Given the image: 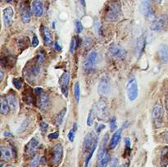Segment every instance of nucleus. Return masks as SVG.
<instances>
[{
  "label": "nucleus",
  "instance_id": "obj_1",
  "mask_svg": "<svg viewBox=\"0 0 168 167\" xmlns=\"http://www.w3.org/2000/svg\"><path fill=\"white\" fill-rule=\"evenodd\" d=\"M122 7L118 1L111 2L108 7L105 14V19L109 22H115L122 17Z\"/></svg>",
  "mask_w": 168,
  "mask_h": 167
},
{
  "label": "nucleus",
  "instance_id": "obj_2",
  "mask_svg": "<svg viewBox=\"0 0 168 167\" xmlns=\"http://www.w3.org/2000/svg\"><path fill=\"white\" fill-rule=\"evenodd\" d=\"M126 92H127L128 99L130 101H134L137 98L139 95V90H138V84L135 78L131 77L127 83L126 86Z\"/></svg>",
  "mask_w": 168,
  "mask_h": 167
},
{
  "label": "nucleus",
  "instance_id": "obj_3",
  "mask_svg": "<svg viewBox=\"0 0 168 167\" xmlns=\"http://www.w3.org/2000/svg\"><path fill=\"white\" fill-rule=\"evenodd\" d=\"M168 26V17L166 15L160 16L156 18L150 26V29L153 31H162L166 30Z\"/></svg>",
  "mask_w": 168,
  "mask_h": 167
},
{
  "label": "nucleus",
  "instance_id": "obj_4",
  "mask_svg": "<svg viewBox=\"0 0 168 167\" xmlns=\"http://www.w3.org/2000/svg\"><path fill=\"white\" fill-rule=\"evenodd\" d=\"M95 115L100 120H105L108 117V107H107L106 102L103 101H99L93 107Z\"/></svg>",
  "mask_w": 168,
  "mask_h": 167
},
{
  "label": "nucleus",
  "instance_id": "obj_5",
  "mask_svg": "<svg viewBox=\"0 0 168 167\" xmlns=\"http://www.w3.org/2000/svg\"><path fill=\"white\" fill-rule=\"evenodd\" d=\"M98 58H99V55L96 52H91L90 54L87 56L86 60L84 62V70L87 71H90L94 68V66L96 65L97 62H98Z\"/></svg>",
  "mask_w": 168,
  "mask_h": 167
},
{
  "label": "nucleus",
  "instance_id": "obj_6",
  "mask_svg": "<svg viewBox=\"0 0 168 167\" xmlns=\"http://www.w3.org/2000/svg\"><path fill=\"white\" fill-rule=\"evenodd\" d=\"M108 51L110 55L116 58L123 59L126 57V51L123 48L117 45V44H112V45H111V46L109 47Z\"/></svg>",
  "mask_w": 168,
  "mask_h": 167
},
{
  "label": "nucleus",
  "instance_id": "obj_7",
  "mask_svg": "<svg viewBox=\"0 0 168 167\" xmlns=\"http://www.w3.org/2000/svg\"><path fill=\"white\" fill-rule=\"evenodd\" d=\"M163 115H164V111H163L162 106H154V107L153 109V112H152V116H153V122H154V124L157 126H159L160 125L162 124Z\"/></svg>",
  "mask_w": 168,
  "mask_h": 167
},
{
  "label": "nucleus",
  "instance_id": "obj_8",
  "mask_svg": "<svg viewBox=\"0 0 168 167\" xmlns=\"http://www.w3.org/2000/svg\"><path fill=\"white\" fill-rule=\"evenodd\" d=\"M69 80H70V73L68 71L64 72L62 75L60 77L59 80V84L61 90H62V93L64 94V96H68V84Z\"/></svg>",
  "mask_w": 168,
  "mask_h": 167
},
{
  "label": "nucleus",
  "instance_id": "obj_9",
  "mask_svg": "<svg viewBox=\"0 0 168 167\" xmlns=\"http://www.w3.org/2000/svg\"><path fill=\"white\" fill-rule=\"evenodd\" d=\"M62 156H63V148L62 144L57 143L53 148V163L54 165L60 164L62 161Z\"/></svg>",
  "mask_w": 168,
  "mask_h": 167
},
{
  "label": "nucleus",
  "instance_id": "obj_10",
  "mask_svg": "<svg viewBox=\"0 0 168 167\" xmlns=\"http://www.w3.org/2000/svg\"><path fill=\"white\" fill-rule=\"evenodd\" d=\"M13 16H14V10L12 7H7L3 12V17L4 25L6 26H10L13 23Z\"/></svg>",
  "mask_w": 168,
  "mask_h": 167
},
{
  "label": "nucleus",
  "instance_id": "obj_11",
  "mask_svg": "<svg viewBox=\"0 0 168 167\" xmlns=\"http://www.w3.org/2000/svg\"><path fill=\"white\" fill-rule=\"evenodd\" d=\"M98 91L100 95L103 97L108 96L110 93V84L108 81L103 78L99 83V87H98Z\"/></svg>",
  "mask_w": 168,
  "mask_h": 167
},
{
  "label": "nucleus",
  "instance_id": "obj_12",
  "mask_svg": "<svg viewBox=\"0 0 168 167\" xmlns=\"http://www.w3.org/2000/svg\"><path fill=\"white\" fill-rule=\"evenodd\" d=\"M140 11L143 15L146 16L148 17L153 16V12L152 6H151V3H150V0H141Z\"/></svg>",
  "mask_w": 168,
  "mask_h": 167
},
{
  "label": "nucleus",
  "instance_id": "obj_13",
  "mask_svg": "<svg viewBox=\"0 0 168 167\" xmlns=\"http://www.w3.org/2000/svg\"><path fill=\"white\" fill-rule=\"evenodd\" d=\"M31 8L34 15L40 17L44 13V5L41 0H34L31 3Z\"/></svg>",
  "mask_w": 168,
  "mask_h": 167
},
{
  "label": "nucleus",
  "instance_id": "obj_14",
  "mask_svg": "<svg viewBox=\"0 0 168 167\" xmlns=\"http://www.w3.org/2000/svg\"><path fill=\"white\" fill-rule=\"evenodd\" d=\"M159 59L163 63L168 62V46L167 44H161L158 51Z\"/></svg>",
  "mask_w": 168,
  "mask_h": 167
},
{
  "label": "nucleus",
  "instance_id": "obj_15",
  "mask_svg": "<svg viewBox=\"0 0 168 167\" xmlns=\"http://www.w3.org/2000/svg\"><path fill=\"white\" fill-rule=\"evenodd\" d=\"M96 139L97 137H93V133H89L86 134L84 141V149L85 152H88V151H90V150L92 149L93 143L95 142Z\"/></svg>",
  "mask_w": 168,
  "mask_h": 167
},
{
  "label": "nucleus",
  "instance_id": "obj_16",
  "mask_svg": "<svg viewBox=\"0 0 168 167\" xmlns=\"http://www.w3.org/2000/svg\"><path fill=\"white\" fill-rule=\"evenodd\" d=\"M49 97L47 93H42L40 95L39 98V107L42 110V111H45L48 109L49 106Z\"/></svg>",
  "mask_w": 168,
  "mask_h": 167
},
{
  "label": "nucleus",
  "instance_id": "obj_17",
  "mask_svg": "<svg viewBox=\"0 0 168 167\" xmlns=\"http://www.w3.org/2000/svg\"><path fill=\"white\" fill-rule=\"evenodd\" d=\"M122 129H119L116 131L115 133H113L111 141H110V144H109V148L111 149H114L118 145L119 142L121 140L122 138Z\"/></svg>",
  "mask_w": 168,
  "mask_h": 167
},
{
  "label": "nucleus",
  "instance_id": "obj_18",
  "mask_svg": "<svg viewBox=\"0 0 168 167\" xmlns=\"http://www.w3.org/2000/svg\"><path fill=\"white\" fill-rule=\"evenodd\" d=\"M0 151H1V158L3 161H8L13 157V153L9 148L6 146H1L0 147Z\"/></svg>",
  "mask_w": 168,
  "mask_h": 167
},
{
  "label": "nucleus",
  "instance_id": "obj_19",
  "mask_svg": "<svg viewBox=\"0 0 168 167\" xmlns=\"http://www.w3.org/2000/svg\"><path fill=\"white\" fill-rule=\"evenodd\" d=\"M39 145V141L36 139H32L30 142L25 146V153L27 155H31L34 153L35 149Z\"/></svg>",
  "mask_w": 168,
  "mask_h": 167
},
{
  "label": "nucleus",
  "instance_id": "obj_20",
  "mask_svg": "<svg viewBox=\"0 0 168 167\" xmlns=\"http://www.w3.org/2000/svg\"><path fill=\"white\" fill-rule=\"evenodd\" d=\"M145 44H146V37L144 34H143L138 39L137 44H136V50H137V53L139 56L143 53V51L145 49Z\"/></svg>",
  "mask_w": 168,
  "mask_h": 167
},
{
  "label": "nucleus",
  "instance_id": "obj_21",
  "mask_svg": "<svg viewBox=\"0 0 168 167\" xmlns=\"http://www.w3.org/2000/svg\"><path fill=\"white\" fill-rule=\"evenodd\" d=\"M6 100L8 105H9L10 108H12L13 110H16L18 107V101L16 95L13 94V93H9L7 94L6 97Z\"/></svg>",
  "mask_w": 168,
  "mask_h": 167
},
{
  "label": "nucleus",
  "instance_id": "obj_22",
  "mask_svg": "<svg viewBox=\"0 0 168 167\" xmlns=\"http://www.w3.org/2000/svg\"><path fill=\"white\" fill-rule=\"evenodd\" d=\"M41 31H42V35H43V38H44V40L45 42V43H46L47 45L51 44L53 39H52V34H51V32L49 30V28L42 26Z\"/></svg>",
  "mask_w": 168,
  "mask_h": 167
},
{
  "label": "nucleus",
  "instance_id": "obj_23",
  "mask_svg": "<svg viewBox=\"0 0 168 167\" xmlns=\"http://www.w3.org/2000/svg\"><path fill=\"white\" fill-rule=\"evenodd\" d=\"M21 17H22V21L23 23H25V24H26V23H29V22H31V11H30V9H29L28 7H26V8H25L24 10H22Z\"/></svg>",
  "mask_w": 168,
  "mask_h": 167
},
{
  "label": "nucleus",
  "instance_id": "obj_24",
  "mask_svg": "<svg viewBox=\"0 0 168 167\" xmlns=\"http://www.w3.org/2000/svg\"><path fill=\"white\" fill-rule=\"evenodd\" d=\"M161 163L162 166H167L168 165V147L162 148L161 152Z\"/></svg>",
  "mask_w": 168,
  "mask_h": 167
},
{
  "label": "nucleus",
  "instance_id": "obj_25",
  "mask_svg": "<svg viewBox=\"0 0 168 167\" xmlns=\"http://www.w3.org/2000/svg\"><path fill=\"white\" fill-rule=\"evenodd\" d=\"M10 107L8 103L7 102L6 99L3 98H1V108H0V112L2 115H7L9 112Z\"/></svg>",
  "mask_w": 168,
  "mask_h": 167
},
{
  "label": "nucleus",
  "instance_id": "obj_26",
  "mask_svg": "<svg viewBox=\"0 0 168 167\" xmlns=\"http://www.w3.org/2000/svg\"><path fill=\"white\" fill-rule=\"evenodd\" d=\"M66 113V108H63L62 111H60L59 113L57 114V117H56L57 125L60 126V125L62 124L63 120H64V117H65Z\"/></svg>",
  "mask_w": 168,
  "mask_h": 167
},
{
  "label": "nucleus",
  "instance_id": "obj_27",
  "mask_svg": "<svg viewBox=\"0 0 168 167\" xmlns=\"http://www.w3.org/2000/svg\"><path fill=\"white\" fill-rule=\"evenodd\" d=\"M74 96L76 103H79L80 101V97H81V84L79 82H76L74 86Z\"/></svg>",
  "mask_w": 168,
  "mask_h": 167
},
{
  "label": "nucleus",
  "instance_id": "obj_28",
  "mask_svg": "<svg viewBox=\"0 0 168 167\" xmlns=\"http://www.w3.org/2000/svg\"><path fill=\"white\" fill-rule=\"evenodd\" d=\"M109 159H110V157H109V154H108L103 157L102 159L100 160H98V164H97V167H107L108 164Z\"/></svg>",
  "mask_w": 168,
  "mask_h": 167
},
{
  "label": "nucleus",
  "instance_id": "obj_29",
  "mask_svg": "<svg viewBox=\"0 0 168 167\" xmlns=\"http://www.w3.org/2000/svg\"><path fill=\"white\" fill-rule=\"evenodd\" d=\"M96 116L95 115V112H94V110L91 109L90 112H89V115H88V119H87V125L88 126H92V125L93 124V121H94V118Z\"/></svg>",
  "mask_w": 168,
  "mask_h": 167
},
{
  "label": "nucleus",
  "instance_id": "obj_30",
  "mask_svg": "<svg viewBox=\"0 0 168 167\" xmlns=\"http://www.w3.org/2000/svg\"><path fill=\"white\" fill-rule=\"evenodd\" d=\"M76 130H77V125H76V123H75L74 125H73V128H72V130L69 131V133H68V139L70 142H73V141H74Z\"/></svg>",
  "mask_w": 168,
  "mask_h": 167
},
{
  "label": "nucleus",
  "instance_id": "obj_31",
  "mask_svg": "<svg viewBox=\"0 0 168 167\" xmlns=\"http://www.w3.org/2000/svg\"><path fill=\"white\" fill-rule=\"evenodd\" d=\"M40 163V156L36 154L34 157L32 158L31 163L29 165V167H37Z\"/></svg>",
  "mask_w": 168,
  "mask_h": 167
},
{
  "label": "nucleus",
  "instance_id": "obj_32",
  "mask_svg": "<svg viewBox=\"0 0 168 167\" xmlns=\"http://www.w3.org/2000/svg\"><path fill=\"white\" fill-rule=\"evenodd\" d=\"M28 125H29V121H27V120H25V121L22 123L21 126H20V128H19V130H17V132H18V133H21V132H22V131L25 130H26V128L28 127Z\"/></svg>",
  "mask_w": 168,
  "mask_h": 167
},
{
  "label": "nucleus",
  "instance_id": "obj_33",
  "mask_svg": "<svg viewBox=\"0 0 168 167\" xmlns=\"http://www.w3.org/2000/svg\"><path fill=\"white\" fill-rule=\"evenodd\" d=\"M117 129V125H116V120L115 117H113L110 121V130L111 131H115Z\"/></svg>",
  "mask_w": 168,
  "mask_h": 167
},
{
  "label": "nucleus",
  "instance_id": "obj_34",
  "mask_svg": "<svg viewBox=\"0 0 168 167\" xmlns=\"http://www.w3.org/2000/svg\"><path fill=\"white\" fill-rule=\"evenodd\" d=\"M31 73L32 75H37L40 74V68L38 66H32L31 68Z\"/></svg>",
  "mask_w": 168,
  "mask_h": 167
},
{
  "label": "nucleus",
  "instance_id": "obj_35",
  "mask_svg": "<svg viewBox=\"0 0 168 167\" xmlns=\"http://www.w3.org/2000/svg\"><path fill=\"white\" fill-rule=\"evenodd\" d=\"M13 83L16 89H20L22 88V81H20L19 79L14 78V79L13 80Z\"/></svg>",
  "mask_w": 168,
  "mask_h": 167
},
{
  "label": "nucleus",
  "instance_id": "obj_36",
  "mask_svg": "<svg viewBox=\"0 0 168 167\" xmlns=\"http://www.w3.org/2000/svg\"><path fill=\"white\" fill-rule=\"evenodd\" d=\"M75 46H76V40H75V38H73L71 42V45H70V53H73L75 51Z\"/></svg>",
  "mask_w": 168,
  "mask_h": 167
},
{
  "label": "nucleus",
  "instance_id": "obj_37",
  "mask_svg": "<svg viewBox=\"0 0 168 167\" xmlns=\"http://www.w3.org/2000/svg\"><path fill=\"white\" fill-rule=\"evenodd\" d=\"M75 29H76V31L78 33H81V31H83V25H82V23H81L79 20H77L75 22Z\"/></svg>",
  "mask_w": 168,
  "mask_h": 167
},
{
  "label": "nucleus",
  "instance_id": "obj_38",
  "mask_svg": "<svg viewBox=\"0 0 168 167\" xmlns=\"http://www.w3.org/2000/svg\"><path fill=\"white\" fill-rule=\"evenodd\" d=\"M119 165V161L118 159L116 157L113 158L111 161V164H110V167H118Z\"/></svg>",
  "mask_w": 168,
  "mask_h": 167
},
{
  "label": "nucleus",
  "instance_id": "obj_39",
  "mask_svg": "<svg viewBox=\"0 0 168 167\" xmlns=\"http://www.w3.org/2000/svg\"><path fill=\"white\" fill-rule=\"evenodd\" d=\"M38 44H39V40H38L37 36L34 34V36H33V40H32V46L33 47H37Z\"/></svg>",
  "mask_w": 168,
  "mask_h": 167
},
{
  "label": "nucleus",
  "instance_id": "obj_40",
  "mask_svg": "<svg viewBox=\"0 0 168 167\" xmlns=\"http://www.w3.org/2000/svg\"><path fill=\"white\" fill-rule=\"evenodd\" d=\"M125 147H126V149L127 150H130L131 148V140L129 138H125Z\"/></svg>",
  "mask_w": 168,
  "mask_h": 167
},
{
  "label": "nucleus",
  "instance_id": "obj_41",
  "mask_svg": "<svg viewBox=\"0 0 168 167\" xmlns=\"http://www.w3.org/2000/svg\"><path fill=\"white\" fill-rule=\"evenodd\" d=\"M58 136H59V133H57V132H54V133H50L49 135V138L51 139H56L58 138Z\"/></svg>",
  "mask_w": 168,
  "mask_h": 167
},
{
  "label": "nucleus",
  "instance_id": "obj_42",
  "mask_svg": "<svg viewBox=\"0 0 168 167\" xmlns=\"http://www.w3.org/2000/svg\"><path fill=\"white\" fill-rule=\"evenodd\" d=\"M105 128V125H103V124H99L98 125V126H97V133H99L102 130H103Z\"/></svg>",
  "mask_w": 168,
  "mask_h": 167
},
{
  "label": "nucleus",
  "instance_id": "obj_43",
  "mask_svg": "<svg viewBox=\"0 0 168 167\" xmlns=\"http://www.w3.org/2000/svg\"><path fill=\"white\" fill-rule=\"evenodd\" d=\"M40 128H41V130L44 132V131H45V130H47V128H48V124L45 123V122H41Z\"/></svg>",
  "mask_w": 168,
  "mask_h": 167
},
{
  "label": "nucleus",
  "instance_id": "obj_44",
  "mask_svg": "<svg viewBox=\"0 0 168 167\" xmlns=\"http://www.w3.org/2000/svg\"><path fill=\"white\" fill-rule=\"evenodd\" d=\"M44 57H43V55H41V54H40V55L38 56V63H40V64H41L42 62H44Z\"/></svg>",
  "mask_w": 168,
  "mask_h": 167
},
{
  "label": "nucleus",
  "instance_id": "obj_45",
  "mask_svg": "<svg viewBox=\"0 0 168 167\" xmlns=\"http://www.w3.org/2000/svg\"><path fill=\"white\" fill-rule=\"evenodd\" d=\"M35 93H36V94L37 95H41L42 93H44V91H43V89H40V88H37L36 89H35Z\"/></svg>",
  "mask_w": 168,
  "mask_h": 167
},
{
  "label": "nucleus",
  "instance_id": "obj_46",
  "mask_svg": "<svg viewBox=\"0 0 168 167\" xmlns=\"http://www.w3.org/2000/svg\"><path fill=\"white\" fill-rule=\"evenodd\" d=\"M163 138H164V139H165L166 142L168 143V131H167V132L164 133V134H163Z\"/></svg>",
  "mask_w": 168,
  "mask_h": 167
},
{
  "label": "nucleus",
  "instance_id": "obj_47",
  "mask_svg": "<svg viewBox=\"0 0 168 167\" xmlns=\"http://www.w3.org/2000/svg\"><path fill=\"white\" fill-rule=\"evenodd\" d=\"M3 70H0V82H3Z\"/></svg>",
  "mask_w": 168,
  "mask_h": 167
},
{
  "label": "nucleus",
  "instance_id": "obj_48",
  "mask_svg": "<svg viewBox=\"0 0 168 167\" xmlns=\"http://www.w3.org/2000/svg\"><path fill=\"white\" fill-rule=\"evenodd\" d=\"M54 46H55V48H56V50H57V51H59V50H61V47L59 46V44L58 43H55V44H54Z\"/></svg>",
  "mask_w": 168,
  "mask_h": 167
},
{
  "label": "nucleus",
  "instance_id": "obj_49",
  "mask_svg": "<svg viewBox=\"0 0 168 167\" xmlns=\"http://www.w3.org/2000/svg\"><path fill=\"white\" fill-rule=\"evenodd\" d=\"M3 135L5 137H12L13 136V134L11 133H9V132H5V133H3Z\"/></svg>",
  "mask_w": 168,
  "mask_h": 167
},
{
  "label": "nucleus",
  "instance_id": "obj_50",
  "mask_svg": "<svg viewBox=\"0 0 168 167\" xmlns=\"http://www.w3.org/2000/svg\"><path fill=\"white\" fill-rule=\"evenodd\" d=\"M80 2H81V3L82 4V6L83 7H85V0H80Z\"/></svg>",
  "mask_w": 168,
  "mask_h": 167
},
{
  "label": "nucleus",
  "instance_id": "obj_51",
  "mask_svg": "<svg viewBox=\"0 0 168 167\" xmlns=\"http://www.w3.org/2000/svg\"><path fill=\"white\" fill-rule=\"evenodd\" d=\"M155 1H156V2H157V3H162V0H155Z\"/></svg>",
  "mask_w": 168,
  "mask_h": 167
},
{
  "label": "nucleus",
  "instance_id": "obj_52",
  "mask_svg": "<svg viewBox=\"0 0 168 167\" xmlns=\"http://www.w3.org/2000/svg\"><path fill=\"white\" fill-rule=\"evenodd\" d=\"M5 1H6L7 3H10V2H12L13 0H5Z\"/></svg>",
  "mask_w": 168,
  "mask_h": 167
},
{
  "label": "nucleus",
  "instance_id": "obj_53",
  "mask_svg": "<svg viewBox=\"0 0 168 167\" xmlns=\"http://www.w3.org/2000/svg\"><path fill=\"white\" fill-rule=\"evenodd\" d=\"M10 167H15V166H10Z\"/></svg>",
  "mask_w": 168,
  "mask_h": 167
}]
</instances>
